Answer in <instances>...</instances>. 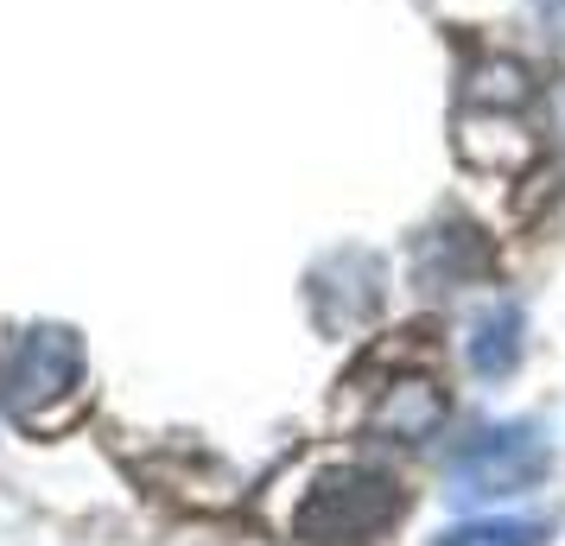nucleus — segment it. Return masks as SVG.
I'll use <instances>...</instances> for the list:
<instances>
[{"label": "nucleus", "mask_w": 565, "mask_h": 546, "mask_svg": "<svg viewBox=\"0 0 565 546\" xmlns=\"http://www.w3.org/2000/svg\"><path fill=\"white\" fill-rule=\"evenodd\" d=\"M407 515V490L375 464H337L306 490L292 534L306 546H375Z\"/></svg>", "instance_id": "nucleus-1"}, {"label": "nucleus", "mask_w": 565, "mask_h": 546, "mask_svg": "<svg viewBox=\"0 0 565 546\" xmlns=\"http://www.w3.org/2000/svg\"><path fill=\"white\" fill-rule=\"evenodd\" d=\"M83 388V350L71 331L39 324L26 338H13V350L0 356V407L26 426H45L52 407H71Z\"/></svg>", "instance_id": "nucleus-2"}, {"label": "nucleus", "mask_w": 565, "mask_h": 546, "mask_svg": "<svg viewBox=\"0 0 565 546\" xmlns=\"http://www.w3.org/2000/svg\"><path fill=\"white\" fill-rule=\"evenodd\" d=\"M546 432L534 419H509V426H489L463 445L445 483H451V502H495V495H521L546 477Z\"/></svg>", "instance_id": "nucleus-3"}, {"label": "nucleus", "mask_w": 565, "mask_h": 546, "mask_svg": "<svg viewBox=\"0 0 565 546\" xmlns=\"http://www.w3.org/2000/svg\"><path fill=\"white\" fill-rule=\"evenodd\" d=\"M382 306V260L369 248H343L311 274V312L324 331H356Z\"/></svg>", "instance_id": "nucleus-4"}, {"label": "nucleus", "mask_w": 565, "mask_h": 546, "mask_svg": "<svg viewBox=\"0 0 565 546\" xmlns=\"http://www.w3.org/2000/svg\"><path fill=\"white\" fill-rule=\"evenodd\" d=\"M419 287L433 292H451V287H470V280H483L489 274V242L477 229H463V223H438V229L419 235Z\"/></svg>", "instance_id": "nucleus-5"}, {"label": "nucleus", "mask_w": 565, "mask_h": 546, "mask_svg": "<svg viewBox=\"0 0 565 546\" xmlns=\"http://www.w3.org/2000/svg\"><path fill=\"white\" fill-rule=\"evenodd\" d=\"M521 331H527V318H521V306L514 299H495L477 324H470V338H463V356H470V368L483 375V382H502V375H514L521 368Z\"/></svg>", "instance_id": "nucleus-6"}, {"label": "nucleus", "mask_w": 565, "mask_h": 546, "mask_svg": "<svg viewBox=\"0 0 565 546\" xmlns=\"http://www.w3.org/2000/svg\"><path fill=\"white\" fill-rule=\"evenodd\" d=\"M375 432H387V439H433L438 426H445V394L426 382V375H413V382H394V388L382 394V407H375V419H369Z\"/></svg>", "instance_id": "nucleus-7"}, {"label": "nucleus", "mask_w": 565, "mask_h": 546, "mask_svg": "<svg viewBox=\"0 0 565 546\" xmlns=\"http://www.w3.org/2000/svg\"><path fill=\"white\" fill-rule=\"evenodd\" d=\"M546 540V521H470L438 534V546H540Z\"/></svg>", "instance_id": "nucleus-8"}]
</instances>
